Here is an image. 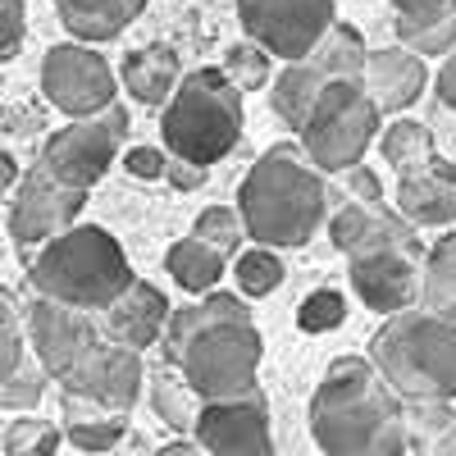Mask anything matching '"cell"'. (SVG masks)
<instances>
[{
	"label": "cell",
	"instance_id": "cell-1",
	"mask_svg": "<svg viewBox=\"0 0 456 456\" xmlns=\"http://www.w3.org/2000/svg\"><path fill=\"white\" fill-rule=\"evenodd\" d=\"M165 361L183 374L197 402H228L256 388L265 342L238 292H210L192 306H174L165 324Z\"/></svg>",
	"mask_w": 456,
	"mask_h": 456
},
{
	"label": "cell",
	"instance_id": "cell-16",
	"mask_svg": "<svg viewBox=\"0 0 456 456\" xmlns=\"http://www.w3.org/2000/svg\"><path fill=\"white\" fill-rule=\"evenodd\" d=\"M142 352H128L119 342H101V347L87 356V365L64 379V397H78V402H92L110 415H128L142 397Z\"/></svg>",
	"mask_w": 456,
	"mask_h": 456
},
{
	"label": "cell",
	"instance_id": "cell-8",
	"mask_svg": "<svg viewBox=\"0 0 456 456\" xmlns=\"http://www.w3.org/2000/svg\"><path fill=\"white\" fill-rule=\"evenodd\" d=\"M365 55H370L365 37L352 23H333L329 37L311 55H301V60L279 69V78L270 87V110L279 114L288 128H301L306 110L320 101L324 87H333V83H361Z\"/></svg>",
	"mask_w": 456,
	"mask_h": 456
},
{
	"label": "cell",
	"instance_id": "cell-35",
	"mask_svg": "<svg viewBox=\"0 0 456 456\" xmlns=\"http://www.w3.org/2000/svg\"><path fill=\"white\" fill-rule=\"evenodd\" d=\"M23 32H28V5L23 0H0V60L23 46Z\"/></svg>",
	"mask_w": 456,
	"mask_h": 456
},
{
	"label": "cell",
	"instance_id": "cell-43",
	"mask_svg": "<svg viewBox=\"0 0 456 456\" xmlns=\"http://www.w3.org/2000/svg\"><path fill=\"white\" fill-rule=\"evenodd\" d=\"M156 456H206L197 443H169V447H160Z\"/></svg>",
	"mask_w": 456,
	"mask_h": 456
},
{
	"label": "cell",
	"instance_id": "cell-17",
	"mask_svg": "<svg viewBox=\"0 0 456 456\" xmlns=\"http://www.w3.org/2000/svg\"><path fill=\"white\" fill-rule=\"evenodd\" d=\"M169 311H174L169 297H165L156 283L133 279V283L101 311V333H105L110 342H119V347H128V352L156 347V342L165 338Z\"/></svg>",
	"mask_w": 456,
	"mask_h": 456
},
{
	"label": "cell",
	"instance_id": "cell-26",
	"mask_svg": "<svg viewBox=\"0 0 456 456\" xmlns=\"http://www.w3.org/2000/svg\"><path fill=\"white\" fill-rule=\"evenodd\" d=\"M124 415H110L92 402H78V397H64V438L83 452H110L114 443L124 438Z\"/></svg>",
	"mask_w": 456,
	"mask_h": 456
},
{
	"label": "cell",
	"instance_id": "cell-36",
	"mask_svg": "<svg viewBox=\"0 0 456 456\" xmlns=\"http://www.w3.org/2000/svg\"><path fill=\"white\" fill-rule=\"evenodd\" d=\"M23 365H28V347H23V333H19V324L0 329V388H5V384H10V379H14Z\"/></svg>",
	"mask_w": 456,
	"mask_h": 456
},
{
	"label": "cell",
	"instance_id": "cell-15",
	"mask_svg": "<svg viewBox=\"0 0 456 456\" xmlns=\"http://www.w3.org/2000/svg\"><path fill=\"white\" fill-rule=\"evenodd\" d=\"M420 265L425 251H365L352 256V292L379 315H402L420 306Z\"/></svg>",
	"mask_w": 456,
	"mask_h": 456
},
{
	"label": "cell",
	"instance_id": "cell-12",
	"mask_svg": "<svg viewBox=\"0 0 456 456\" xmlns=\"http://www.w3.org/2000/svg\"><path fill=\"white\" fill-rule=\"evenodd\" d=\"M87 192H73V187H60L42 165H32L19 178V192L10 201V238L14 247L32 260L46 242H55L60 233H69L83 215Z\"/></svg>",
	"mask_w": 456,
	"mask_h": 456
},
{
	"label": "cell",
	"instance_id": "cell-25",
	"mask_svg": "<svg viewBox=\"0 0 456 456\" xmlns=\"http://www.w3.org/2000/svg\"><path fill=\"white\" fill-rule=\"evenodd\" d=\"M165 270L174 274V283H178L183 292H192V297H210V292H215V283L224 279V256H219V251H210V247H206V242H197V238H183V242H174V247H169Z\"/></svg>",
	"mask_w": 456,
	"mask_h": 456
},
{
	"label": "cell",
	"instance_id": "cell-10",
	"mask_svg": "<svg viewBox=\"0 0 456 456\" xmlns=\"http://www.w3.org/2000/svg\"><path fill=\"white\" fill-rule=\"evenodd\" d=\"M242 32L283 64L311 55L338 23V0H238Z\"/></svg>",
	"mask_w": 456,
	"mask_h": 456
},
{
	"label": "cell",
	"instance_id": "cell-42",
	"mask_svg": "<svg viewBox=\"0 0 456 456\" xmlns=\"http://www.w3.org/2000/svg\"><path fill=\"white\" fill-rule=\"evenodd\" d=\"M19 178H23L19 160L10 156V151H0V192H10V187H19Z\"/></svg>",
	"mask_w": 456,
	"mask_h": 456
},
{
	"label": "cell",
	"instance_id": "cell-14",
	"mask_svg": "<svg viewBox=\"0 0 456 456\" xmlns=\"http://www.w3.org/2000/svg\"><path fill=\"white\" fill-rule=\"evenodd\" d=\"M192 434L206 456H274L270 406H265L260 388L228 397V402H206L197 411Z\"/></svg>",
	"mask_w": 456,
	"mask_h": 456
},
{
	"label": "cell",
	"instance_id": "cell-31",
	"mask_svg": "<svg viewBox=\"0 0 456 456\" xmlns=\"http://www.w3.org/2000/svg\"><path fill=\"white\" fill-rule=\"evenodd\" d=\"M224 78L233 83L242 96H247V92H260L265 83H270V55H265L260 46H251V42L228 46V55H224Z\"/></svg>",
	"mask_w": 456,
	"mask_h": 456
},
{
	"label": "cell",
	"instance_id": "cell-20",
	"mask_svg": "<svg viewBox=\"0 0 456 456\" xmlns=\"http://www.w3.org/2000/svg\"><path fill=\"white\" fill-rule=\"evenodd\" d=\"M397 215L411 228H447V224H456V165L434 156L420 174L397 178Z\"/></svg>",
	"mask_w": 456,
	"mask_h": 456
},
{
	"label": "cell",
	"instance_id": "cell-40",
	"mask_svg": "<svg viewBox=\"0 0 456 456\" xmlns=\"http://www.w3.org/2000/svg\"><path fill=\"white\" fill-rule=\"evenodd\" d=\"M206 174H210V169H197V165H187V160H169V165H165V178L178 187V192H192V187H201Z\"/></svg>",
	"mask_w": 456,
	"mask_h": 456
},
{
	"label": "cell",
	"instance_id": "cell-34",
	"mask_svg": "<svg viewBox=\"0 0 456 456\" xmlns=\"http://www.w3.org/2000/svg\"><path fill=\"white\" fill-rule=\"evenodd\" d=\"M42 393H46V370L28 361L10 384L0 388V411H32L37 402H42Z\"/></svg>",
	"mask_w": 456,
	"mask_h": 456
},
{
	"label": "cell",
	"instance_id": "cell-13",
	"mask_svg": "<svg viewBox=\"0 0 456 456\" xmlns=\"http://www.w3.org/2000/svg\"><path fill=\"white\" fill-rule=\"evenodd\" d=\"M101 342L105 333L83 311L55 306V301H42V297L28 306V347L37 352V365L46 370V379H60V384L73 379Z\"/></svg>",
	"mask_w": 456,
	"mask_h": 456
},
{
	"label": "cell",
	"instance_id": "cell-24",
	"mask_svg": "<svg viewBox=\"0 0 456 456\" xmlns=\"http://www.w3.org/2000/svg\"><path fill=\"white\" fill-rule=\"evenodd\" d=\"M420 311L456 324V228L443 233L420 265Z\"/></svg>",
	"mask_w": 456,
	"mask_h": 456
},
{
	"label": "cell",
	"instance_id": "cell-9",
	"mask_svg": "<svg viewBox=\"0 0 456 456\" xmlns=\"http://www.w3.org/2000/svg\"><path fill=\"white\" fill-rule=\"evenodd\" d=\"M124 133H128V110L114 101L105 114H96V119H73L69 128H60L42 151V169L60 187L92 192L105 178V169L114 165V156H119Z\"/></svg>",
	"mask_w": 456,
	"mask_h": 456
},
{
	"label": "cell",
	"instance_id": "cell-45",
	"mask_svg": "<svg viewBox=\"0 0 456 456\" xmlns=\"http://www.w3.org/2000/svg\"><path fill=\"white\" fill-rule=\"evenodd\" d=\"M406 456H411V452H406Z\"/></svg>",
	"mask_w": 456,
	"mask_h": 456
},
{
	"label": "cell",
	"instance_id": "cell-41",
	"mask_svg": "<svg viewBox=\"0 0 456 456\" xmlns=\"http://www.w3.org/2000/svg\"><path fill=\"white\" fill-rule=\"evenodd\" d=\"M438 101L447 110H456V51L447 55V64L438 69Z\"/></svg>",
	"mask_w": 456,
	"mask_h": 456
},
{
	"label": "cell",
	"instance_id": "cell-5",
	"mask_svg": "<svg viewBox=\"0 0 456 456\" xmlns=\"http://www.w3.org/2000/svg\"><path fill=\"white\" fill-rule=\"evenodd\" d=\"M370 365L402 402L456 397V324L429 311L388 315L370 338Z\"/></svg>",
	"mask_w": 456,
	"mask_h": 456
},
{
	"label": "cell",
	"instance_id": "cell-3",
	"mask_svg": "<svg viewBox=\"0 0 456 456\" xmlns=\"http://www.w3.org/2000/svg\"><path fill=\"white\" fill-rule=\"evenodd\" d=\"M238 219L256 247H306L329 219V183L297 142H279L247 169Z\"/></svg>",
	"mask_w": 456,
	"mask_h": 456
},
{
	"label": "cell",
	"instance_id": "cell-2",
	"mask_svg": "<svg viewBox=\"0 0 456 456\" xmlns=\"http://www.w3.org/2000/svg\"><path fill=\"white\" fill-rule=\"evenodd\" d=\"M311 434L324 456H406V402L370 356H338L311 397Z\"/></svg>",
	"mask_w": 456,
	"mask_h": 456
},
{
	"label": "cell",
	"instance_id": "cell-21",
	"mask_svg": "<svg viewBox=\"0 0 456 456\" xmlns=\"http://www.w3.org/2000/svg\"><path fill=\"white\" fill-rule=\"evenodd\" d=\"M397 37L411 55H452L456 51V0H393Z\"/></svg>",
	"mask_w": 456,
	"mask_h": 456
},
{
	"label": "cell",
	"instance_id": "cell-22",
	"mask_svg": "<svg viewBox=\"0 0 456 456\" xmlns=\"http://www.w3.org/2000/svg\"><path fill=\"white\" fill-rule=\"evenodd\" d=\"M119 83L133 92L137 105H169V96L183 83V64H178V55L169 46L151 42V46H137V51L124 55Z\"/></svg>",
	"mask_w": 456,
	"mask_h": 456
},
{
	"label": "cell",
	"instance_id": "cell-38",
	"mask_svg": "<svg viewBox=\"0 0 456 456\" xmlns=\"http://www.w3.org/2000/svg\"><path fill=\"white\" fill-rule=\"evenodd\" d=\"M347 201H356V206H384V187H379L374 169H365V165L347 169Z\"/></svg>",
	"mask_w": 456,
	"mask_h": 456
},
{
	"label": "cell",
	"instance_id": "cell-44",
	"mask_svg": "<svg viewBox=\"0 0 456 456\" xmlns=\"http://www.w3.org/2000/svg\"><path fill=\"white\" fill-rule=\"evenodd\" d=\"M14 324V301H10V292L0 288V329H10Z\"/></svg>",
	"mask_w": 456,
	"mask_h": 456
},
{
	"label": "cell",
	"instance_id": "cell-11",
	"mask_svg": "<svg viewBox=\"0 0 456 456\" xmlns=\"http://www.w3.org/2000/svg\"><path fill=\"white\" fill-rule=\"evenodd\" d=\"M42 92L69 119H96V114L114 105L119 78L105 64V55H96V46L64 42V46H51L42 60Z\"/></svg>",
	"mask_w": 456,
	"mask_h": 456
},
{
	"label": "cell",
	"instance_id": "cell-28",
	"mask_svg": "<svg viewBox=\"0 0 456 456\" xmlns=\"http://www.w3.org/2000/svg\"><path fill=\"white\" fill-rule=\"evenodd\" d=\"M283 260L279 251L270 247H251V251H238L233 260V279H238V297H270L279 283H283Z\"/></svg>",
	"mask_w": 456,
	"mask_h": 456
},
{
	"label": "cell",
	"instance_id": "cell-6",
	"mask_svg": "<svg viewBox=\"0 0 456 456\" xmlns=\"http://www.w3.org/2000/svg\"><path fill=\"white\" fill-rule=\"evenodd\" d=\"M247 128L242 92L224 78V69H192L183 73L178 92L165 105L160 137L169 146V160H187L197 169L219 165L238 146Z\"/></svg>",
	"mask_w": 456,
	"mask_h": 456
},
{
	"label": "cell",
	"instance_id": "cell-37",
	"mask_svg": "<svg viewBox=\"0 0 456 456\" xmlns=\"http://www.w3.org/2000/svg\"><path fill=\"white\" fill-rule=\"evenodd\" d=\"M165 165H169V156H165V151H156V146H133L128 156H124V169L133 178H142V183L165 178Z\"/></svg>",
	"mask_w": 456,
	"mask_h": 456
},
{
	"label": "cell",
	"instance_id": "cell-7",
	"mask_svg": "<svg viewBox=\"0 0 456 456\" xmlns=\"http://www.w3.org/2000/svg\"><path fill=\"white\" fill-rule=\"evenodd\" d=\"M379 133V105L365 96L361 83H333L320 92V101L306 110L297 128V146L320 174H347L361 165L365 146Z\"/></svg>",
	"mask_w": 456,
	"mask_h": 456
},
{
	"label": "cell",
	"instance_id": "cell-27",
	"mask_svg": "<svg viewBox=\"0 0 456 456\" xmlns=\"http://www.w3.org/2000/svg\"><path fill=\"white\" fill-rule=\"evenodd\" d=\"M379 151H384V160L397 178H411L434 160V133L415 119H397V124H388L384 137H379Z\"/></svg>",
	"mask_w": 456,
	"mask_h": 456
},
{
	"label": "cell",
	"instance_id": "cell-19",
	"mask_svg": "<svg viewBox=\"0 0 456 456\" xmlns=\"http://www.w3.org/2000/svg\"><path fill=\"white\" fill-rule=\"evenodd\" d=\"M425 83H429L425 60L411 55L406 46H384V51H370L365 55L361 87L379 105V114H397V110L415 105V101L425 96Z\"/></svg>",
	"mask_w": 456,
	"mask_h": 456
},
{
	"label": "cell",
	"instance_id": "cell-23",
	"mask_svg": "<svg viewBox=\"0 0 456 456\" xmlns=\"http://www.w3.org/2000/svg\"><path fill=\"white\" fill-rule=\"evenodd\" d=\"M60 23L78 37V46H101L114 42L142 10L146 0H51Z\"/></svg>",
	"mask_w": 456,
	"mask_h": 456
},
{
	"label": "cell",
	"instance_id": "cell-39",
	"mask_svg": "<svg viewBox=\"0 0 456 456\" xmlns=\"http://www.w3.org/2000/svg\"><path fill=\"white\" fill-rule=\"evenodd\" d=\"M411 456H456V420H447L438 434H429L420 447H411Z\"/></svg>",
	"mask_w": 456,
	"mask_h": 456
},
{
	"label": "cell",
	"instance_id": "cell-4",
	"mask_svg": "<svg viewBox=\"0 0 456 456\" xmlns=\"http://www.w3.org/2000/svg\"><path fill=\"white\" fill-rule=\"evenodd\" d=\"M28 279L42 301L87 315V311H105L133 283V265L105 228L73 224L69 233H60L28 260Z\"/></svg>",
	"mask_w": 456,
	"mask_h": 456
},
{
	"label": "cell",
	"instance_id": "cell-33",
	"mask_svg": "<svg viewBox=\"0 0 456 456\" xmlns=\"http://www.w3.org/2000/svg\"><path fill=\"white\" fill-rule=\"evenodd\" d=\"M342 320H347V297L333 292V288L311 292L306 301H301V311H297V324L306 329V333H329V329H338Z\"/></svg>",
	"mask_w": 456,
	"mask_h": 456
},
{
	"label": "cell",
	"instance_id": "cell-30",
	"mask_svg": "<svg viewBox=\"0 0 456 456\" xmlns=\"http://www.w3.org/2000/svg\"><path fill=\"white\" fill-rule=\"evenodd\" d=\"M192 238H197V242H206L210 251H219V256L228 260L233 251H242L247 228H242L238 210H228V206H210V210H201V215H197V224H192Z\"/></svg>",
	"mask_w": 456,
	"mask_h": 456
},
{
	"label": "cell",
	"instance_id": "cell-18",
	"mask_svg": "<svg viewBox=\"0 0 456 456\" xmlns=\"http://www.w3.org/2000/svg\"><path fill=\"white\" fill-rule=\"evenodd\" d=\"M329 238L342 256H365V251H420L415 228L393 215L388 206H356L342 201V210L329 219Z\"/></svg>",
	"mask_w": 456,
	"mask_h": 456
},
{
	"label": "cell",
	"instance_id": "cell-29",
	"mask_svg": "<svg viewBox=\"0 0 456 456\" xmlns=\"http://www.w3.org/2000/svg\"><path fill=\"white\" fill-rule=\"evenodd\" d=\"M156 411H160V420H169V429H192L197 425V411H201L197 393L187 388L183 374L169 370V365L156 374Z\"/></svg>",
	"mask_w": 456,
	"mask_h": 456
},
{
	"label": "cell",
	"instance_id": "cell-32",
	"mask_svg": "<svg viewBox=\"0 0 456 456\" xmlns=\"http://www.w3.org/2000/svg\"><path fill=\"white\" fill-rule=\"evenodd\" d=\"M60 438H64L60 425L23 415V420H14V425L5 429V452H10V456H55Z\"/></svg>",
	"mask_w": 456,
	"mask_h": 456
}]
</instances>
